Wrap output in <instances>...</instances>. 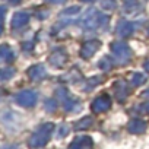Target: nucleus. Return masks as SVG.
<instances>
[{"label":"nucleus","instance_id":"3","mask_svg":"<svg viewBox=\"0 0 149 149\" xmlns=\"http://www.w3.org/2000/svg\"><path fill=\"white\" fill-rule=\"evenodd\" d=\"M100 12L97 9H88L84 15H82V19L79 21L81 26L86 31H91V29H95L97 26H100Z\"/></svg>","mask_w":149,"mask_h":149},{"label":"nucleus","instance_id":"30","mask_svg":"<svg viewBox=\"0 0 149 149\" xmlns=\"http://www.w3.org/2000/svg\"><path fill=\"white\" fill-rule=\"evenodd\" d=\"M10 2V5H18V3H21V0H9Z\"/></svg>","mask_w":149,"mask_h":149},{"label":"nucleus","instance_id":"22","mask_svg":"<svg viewBox=\"0 0 149 149\" xmlns=\"http://www.w3.org/2000/svg\"><path fill=\"white\" fill-rule=\"evenodd\" d=\"M108 22H110V16L101 13V15H100V26L107 29V28H108Z\"/></svg>","mask_w":149,"mask_h":149},{"label":"nucleus","instance_id":"17","mask_svg":"<svg viewBox=\"0 0 149 149\" xmlns=\"http://www.w3.org/2000/svg\"><path fill=\"white\" fill-rule=\"evenodd\" d=\"M91 126H92V118L91 117H85L81 121H78L74 127H76L78 130H85V129H89Z\"/></svg>","mask_w":149,"mask_h":149},{"label":"nucleus","instance_id":"12","mask_svg":"<svg viewBox=\"0 0 149 149\" xmlns=\"http://www.w3.org/2000/svg\"><path fill=\"white\" fill-rule=\"evenodd\" d=\"M66 61H67V54L64 50H57L50 56V63L54 67H61V66H64Z\"/></svg>","mask_w":149,"mask_h":149},{"label":"nucleus","instance_id":"24","mask_svg":"<svg viewBox=\"0 0 149 149\" xmlns=\"http://www.w3.org/2000/svg\"><path fill=\"white\" fill-rule=\"evenodd\" d=\"M78 12H81V8L79 6H72L69 9L64 10V15H76Z\"/></svg>","mask_w":149,"mask_h":149},{"label":"nucleus","instance_id":"16","mask_svg":"<svg viewBox=\"0 0 149 149\" xmlns=\"http://www.w3.org/2000/svg\"><path fill=\"white\" fill-rule=\"evenodd\" d=\"M13 76H15V69H12V67H5V69H0V82L10 81Z\"/></svg>","mask_w":149,"mask_h":149},{"label":"nucleus","instance_id":"8","mask_svg":"<svg viewBox=\"0 0 149 149\" xmlns=\"http://www.w3.org/2000/svg\"><path fill=\"white\" fill-rule=\"evenodd\" d=\"M28 76L32 79V81H41L47 76V70L42 64H35V66H31L28 69Z\"/></svg>","mask_w":149,"mask_h":149},{"label":"nucleus","instance_id":"4","mask_svg":"<svg viewBox=\"0 0 149 149\" xmlns=\"http://www.w3.org/2000/svg\"><path fill=\"white\" fill-rule=\"evenodd\" d=\"M57 95H58V98L63 101L66 111L74 113V111H79V110H81V102H79L78 100H74L73 97H70L66 88H63V86L57 88Z\"/></svg>","mask_w":149,"mask_h":149},{"label":"nucleus","instance_id":"2","mask_svg":"<svg viewBox=\"0 0 149 149\" xmlns=\"http://www.w3.org/2000/svg\"><path fill=\"white\" fill-rule=\"evenodd\" d=\"M111 51H113V54L116 57V61L118 64H126L132 57V50L129 48V45L126 42H121V41L113 42L111 44Z\"/></svg>","mask_w":149,"mask_h":149},{"label":"nucleus","instance_id":"23","mask_svg":"<svg viewBox=\"0 0 149 149\" xmlns=\"http://www.w3.org/2000/svg\"><path fill=\"white\" fill-rule=\"evenodd\" d=\"M102 81V78L101 76H95V78H92V79H89L88 81V86H86V89H91V88H95L100 82Z\"/></svg>","mask_w":149,"mask_h":149},{"label":"nucleus","instance_id":"32","mask_svg":"<svg viewBox=\"0 0 149 149\" xmlns=\"http://www.w3.org/2000/svg\"><path fill=\"white\" fill-rule=\"evenodd\" d=\"M145 110H146V111H148V113H149V102H148V104H146V105H145Z\"/></svg>","mask_w":149,"mask_h":149},{"label":"nucleus","instance_id":"18","mask_svg":"<svg viewBox=\"0 0 149 149\" xmlns=\"http://www.w3.org/2000/svg\"><path fill=\"white\" fill-rule=\"evenodd\" d=\"M98 66H100V69H101V70L108 72V70L113 67V60H111L110 57H104V58H101V60H100Z\"/></svg>","mask_w":149,"mask_h":149},{"label":"nucleus","instance_id":"29","mask_svg":"<svg viewBox=\"0 0 149 149\" xmlns=\"http://www.w3.org/2000/svg\"><path fill=\"white\" fill-rule=\"evenodd\" d=\"M143 67H145V70H146V72H149V60H148V61H145Z\"/></svg>","mask_w":149,"mask_h":149},{"label":"nucleus","instance_id":"11","mask_svg":"<svg viewBox=\"0 0 149 149\" xmlns=\"http://www.w3.org/2000/svg\"><path fill=\"white\" fill-rule=\"evenodd\" d=\"M133 31H134V25L129 21H120L116 26V32L120 37H129L133 34Z\"/></svg>","mask_w":149,"mask_h":149},{"label":"nucleus","instance_id":"28","mask_svg":"<svg viewBox=\"0 0 149 149\" xmlns=\"http://www.w3.org/2000/svg\"><path fill=\"white\" fill-rule=\"evenodd\" d=\"M142 97H143V98H149V88H148V89L142 94Z\"/></svg>","mask_w":149,"mask_h":149},{"label":"nucleus","instance_id":"21","mask_svg":"<svg viewBox=\"0 0 149 149\" xmlns=\"http://www.w3.org/2000/svg\"><path fill=\"white\" fill-rule=\"evenodd\" d=\"M101 6L104 10H113V9H116L117 3H116V0H102Z\"/></svg>","mask_w":149,"mask_h":149},{"label":"nucleus","instance_id":"33","mask_svg":"<svg viewBox=\"0 0 149 149\" xmlns=\"http://www.w3.org/2000/svg\"><path fill=\"white\" fill-rule=\"evenodd\" d=\"M81 2H95V0H81Z\"/></svg>","mask_w":149,"mask_h":149},{"label":"nucleus","instance_id":"26","mask_svg":"<svg viewBox=\"0 0 149 149\" xmlns=\"http://www.w3.org/2000/svg\"><path fill=\"white\" fill-rule=\"evenodd\" d=\"M5 16H6V8L5 6H0V22H3Z\"/></svg>","mask_w":149,"mask_h":149},{"label":"nucleus","instance_id":"5","mask_svg":"<svg viewBox=\"0 0 149 149\" xmlns=\"http://www.w3.org/2000/svg\"><path fill=\"white\" fill-rule=\"evenodd\" d=\"M37 92L35 91H31V89H26V91H21L19 94H16L15 97V101L22 105V107H34L35 102H37Z\"/></svg>","mask_w":149,"mask_h":149},{"label":"nucleus","instance_id":"34","mask_svg":"<svg viewBox=\"0 0 149 149\" xmlns=\"http://www.w3.org/2000/svg\"><path fill=\"white\" fill-rule=\"evenodd\" d=\"M2 32H3V28H2V25H0V35H2Z\"/></svg>","mask_w":149,"mask_h":149},{"label":"nucleus","instance_id":"9","mask_svg":"<svg viewBox=\"0 0 149 149\" xmlns=\"http://www.w3.org/2000/svg\"><path fill=\"white\" fill-rule=\"evenodd\" d=\"M110 105H111L110 98H108L107 95H101V97H98V98L92 102V110H94L95 113H104V111H107V110L110 108Z\"/></svg>","mask_w":149,"mask_h":149},{"label":"nucleus","instance_id":"13","mask_svg":"<svg viewBox=\"0 0 149 149\" xmlns=\"http://www.w3.org/2000/svg\"><path fill=\"white\" fill-rule=\"evenodd\" d=\"M113 88L116 91V97H117L118 101H124L129 97V88H127V85L123 81H117Z\"/></svg>","mask_w":149,"mask_h":149},{"label":"nucleus","instance_id":"31","mask_svg":"<svg viewBox=\"0 0 149 149\" xmlns=\"http://www.w3.org/2000/svg\"><path fill=\"white\" fill-rule=\"evenodd\" d=\"M48 2H51V3H63L64 0H48Z\"/></svg>","mask_w":149,"mask_h":149},{"label":"nucleus","instance_id":"25","mask_svg":"<svg viewBox=\"0 0 149 149\" xmlns=\"http://www.w3.org/2000/svg\"><path fill=\"white\" fill-rule=\"evenodd\" d=\"M67 133H69V127H67L66 124H61L60 129H58V136H60V137H64Z\"/></svg>","mask_w":149,"mask_h":149},{"label":"nucleus","instance_id":"6","mask_svg":"<svg viewBox=\"0 0 149 149\" xmlns=\"http://www.w3.org/2000/svg\"><path fill=\"white\" fill-rule=\"evenodd\" d=\"M100 47H101V42H100L98 40H92V41L85 42V44L82 45V48H81V57H82V58H89V57H92V56L98 51Z\"/></svg>","mask_w":149,"mask_h":149},{"label":"nucleus","instance_id":"27","mask_svg":"<svg viewBox=\"0 0 149 149\" xmlns=\"http://www.w3.org/2000/svg\"><path fill=\"white\" fill-rule=\"evenodd\" d=\"M32 48V44L31 42H25L24 44V50H31Z\"/></svg>","mask_w":149,"mask_h":149},{"label":"nucleus","instance_id":"14","mask_svg":"<svg viewBox=\"0 0 149 149\" xmlns=\"http://www.w3.org/2000/svg\"><path fill=\"white\" fill-rule=\"evenodd\" d=\"M15 54L12 51V48L8 44L0 45V61H5V63H10L13 60Z\"/></svg>","mask_w":149,"mask_h":149},{"label":"nucleus","instance_id":"10","mask_svg":"<svg viewBox=\"0 0 149 149\" xmlns=\"http://www.w3.org/2000/svg\"><path fill=\"white\" fill-rule=\"evenodd\" d=\"M29 22V13L26 12H16L12 18V28L13 29H19L22 26H25Z\"/></svg>","mask_w":149,"mask_h":149},{"label":"nucleus","instance_id":"15","mask_svg":"<svg viewBox=\"0 0 149 149\" xmlns=\"http://www.w3.org/2000/svg\"><path fill=\"white\" fill-rule=\"evenodd\" d=\"M129 130L132 133H143L146 130V123L143 120H139V118H134L129 123Z\"/></svg>","mask_w":149,"mask_h":149},{"label":"nucleus","instance_id":"35","mask_svg":"<svg viewBox=\"0 0 149 149\" xmlns=\"http://www.w3.org/2000/svg\"><path fill=\"white\" fill-rule=\"evenodd\" d=\"M148 34H149V29H148Z\"/></svg>","mask_w":149,"mask_h":149},{"label":"nucleus","instance_id":"19","mask_svg":"<svg viewBox=\"0 0 149 149\" xmlns=\"http://www.w3.org/2000/svg\"><path fill=\"white\" fill-rule=\"evenodd\" d=\"M146 81V78H145V74L143 73H134L133 76H132V85L133 86H139V85H142L143 82Z\"/></svg>","mask_w":149,"mask_h":149},{"label":"nucleus","instance_id":"1","mask_svg":"<svg viewBox=\"0 0 149 149\" xmlns=\"http://www.w3.org/2000/svg\"><path fill=\"white\" fill-rule=\"evenodd\" d=\"M53 129H54V124L53 123H45V124L40 126L34 132V134L29 137V146L31 148H41V146H44L50 140V136L53 133Z\"/></svg>","mask_w":149,"mask_h":149},{"label":"nucleus","instance_id":"20","mask_svg":"<svg viewBox=\"0 0 149 149\" xmlns=\"http://www.w3.org/2000/svg\"><path fill=\"white\" fill-rule=\"evenodd\" d=\"M44 108H45L47 113H54V111L57 110V101H56V100H47Z\"/></svg>","mask_w":149,"mask_h":149},{"label":"nucleus","instance_id":"7","mask_svg":"<svg viewBox=\"0 0 149 149\" xmlns=\"http://www.w3.org/2000/svg\"><path fill=\"white\" fill-rule=\"evenodd\" d=\"M94 143L92 139L88 136H82V137H76L69 146V149H92Z\"/></svg>","mask_w":149,"mask_h":149}]
</instances>
